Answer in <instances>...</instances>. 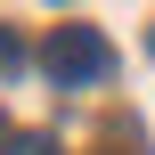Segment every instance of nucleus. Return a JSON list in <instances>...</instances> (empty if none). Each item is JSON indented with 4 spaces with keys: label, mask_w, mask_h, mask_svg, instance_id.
<instances>
[{
    "label": "nucleus",
    "mask_w": 155,
    "mask_h": 155,
    "mask_svg": "<svg viewBox=\"0 0 155 155\" xmlns=\"http://www.w3.org/2000/svg\"><path fill=\"white\" fill-rule=\"evenodd\" d=\"M33 57H41V74H49L57 90H98V82L114 74V49H106L98 25H57Z\"/></svg>",
    "instance_id": "nucleus-1"
},
{
    "label": "nucleus",
    "mask_w": 155,
    "mask_h": 155,
    "mask_svg": "<svg viewBox=\"0 0 155 155\" xmlns=\"http://www.w3.org/2000/svg\"><path fill=\"white\" fill-rule=\"evenodd\" d=\"M8 65H25V41H16V33L0 25V74H8Z\"/></svg>",
    "instance_id": "nucleus-2"
},
{
    "label": "nucleus",
    "mask_w": 155,
    "mask_h": 155,
    "mask_svg": "<svg viewBox=\"0 0 155 155\" xmlns=\"http://www.w3.org/2000/svg\"><path fill=\"white\" fill-rule=\"evenodd\" d=\"M8 155H57V147H49V139H16Z\"/></svg>",
    "instance_id": "nucleus-3"
},
{
    "label": "nucleus",
    "mask_w": 155,
    "mask_h": 155,
    "mask_svg": "<svg viewBox=\"0 0 155 155\" xmlns=\"http://www.w3.org/2000/svg\"><path fill=\"white\" fill-rule=\"evenodd\" d=\"M147 49H155V33H147Z\"/></svg>",
    "instance_id": "nucleus-4"
}]
</instances>
